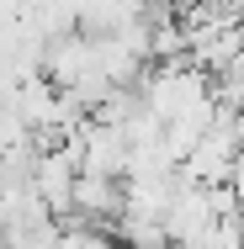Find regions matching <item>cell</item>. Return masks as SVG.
<instances>
[{
  "mask_svg": "<svg viewBox=\"0 0 244 249\" xmlns=\"http://www.w3.org/2000/svg\"><path fill=\"white\" fill-rule=\"evenodd\" d=\"M53 249H122L112 228H91V223H58Z\"/></svg>",
  "mask_w": 244,
  "mask_h": 249,
  "instance_id": "6da1fadb",
  "label": "cell"
}]
</instances>
